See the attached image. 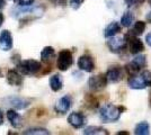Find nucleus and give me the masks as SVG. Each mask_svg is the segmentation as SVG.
Listing matches in <instances>:
<instances>
[{"instance_id":"22","label":"nucleus","mask_w":151,"mask_h":135,"mask_svg":"<svg viewBox=\"0 0 151 135\" xmlns=\"http://www.w3.org/2000/svg\"><path fill=\"white\" fill-rule=\"evenodd\" d=\"M134 23V15L131 11H125L121 18V25L123 27H130Z\"/></svg>"},{"instance_id":"31","label":"nucleus","mask_w":151,"mask_h":135,"mask_svg":"<svg viewBox=\"0 0 151 135\" xmlns=\"http://www.w3.org/2000/svg\"><path fill=\"white\" fill-rule=\"evenodd\" d=\"M145 42H147V44L151 47V32L149 33V34H147V36H145Z\"/></svg>"},{"instance_id":"25","label":"nucleus","mask_w":151,"mask_h":135,"mask_svg":"<svg viewBox=\"0 0 151 135\" xmlns=\"http://www.w3.org/2000/svg\"><path fill=\"white\" fill-rule=\"evenodd\" d=\"M23 134H25V135H29V134H32V135H47V134H50V132L45 129H38V127H36V129H27V131H25Z\"/></svg>"},{"instance_id":"8","label":"nucleus","mask_w":151,"mask_h":135,"mask_svg":"<svg viewBox=\"0 0 151 135\" xmlns=\"http://www.w3.org/2000/svg\"><path fill=\"white\" fill-rule=\"evenodd\" d=\"M78 68L85 72H93L95 70V61L90 55H81L78 59Z\"/></svg>"},{"instance_id":"29","label":"nucleus","mask_w":151,"mask_h":135,"mask_svg":"<svg viewBox=\"0 0 151 135\" xmlns=\"http://www.w3.org/2000/svg\"><path fill=\"white\" fill-rule=\"evenodd\" d=\"M83 1H85V0H69V4L72 9H76V10H77V9H79V8L81 7V5L83 4Z\"/></svg>"},{"instance_id":"5","label":"nucleus","mask_w":151,"mask_h":135,"mask_svg":"<svg viewBox=\"0 0 151 135\" xmlns=\"http://www.w3.org/2000/svg\"><path fill=\"white\" fill-rule=\"evenodd\" d=\"M126 37H120V36H113L109 37L107 41V47L112 53H121L124 51L126 47Z\"/></svg>"},{"instance_id":"35","label":"nucleus","mask_w":151,"mask_h":135,"mask_svg":"<svg viewBox=\"0 0 151 135\" xmlns=\"http://www.w3.org/2000/svg\"><path fill=\"white\" fill-rule=\"evenodd\" d=\"M130 133L129 132H125V131H123V132H119L117 133V135H129Z\"/></svg>"},{"instance_id":"3","label":"nucleus","mask_w":151,"mask_h":135,"mask_svg":"<svg viewBox=\"0 0 151 135\" xmlns=\"http://www.w3.org/2000/svg\"><path fill=\"white\" fill-rule=\"evenodd\" d=\"M73 63V56L69 50H62L59 52L57 60V66L60 71H67Z\"/></svg>"},{"instance_id":"4","label":"nucleus","mask_w":151,"mask_h":135,"mask_svg":"<svg viewBox=\"0 0 151 135\" xmlns=\"http://www.w3.org/2000/svg\"><path fill=\"white\" fill-rule=\"evenodd\" d=\"M44 13V9L42 7H35L32 9H25V10H20L19 16H20V23L27 21L29 23L32 20L37 19L40 17H42V15Z\"/></svg>"},{"instance_id":"24","label":"nucleus","mask_w":151,"mask_h":135,"mask_svg":"<svg viewBox=\"0 0 151 135\" xmlns=\"http://www.w3.org/2000/svg\"><path fill=\"white\" fill-rule=\"evenodd\" d=\"M132 62L141 70V69L147 66V56L145 55H138V56H135L133 59Z\"/></svg>"},{"instance_id":"33","label":"nucleus","mask_w":151,"mask_h":135,"mask_svg":"<svg viewBox=\"0 0 151 135\" xmlns=\"http://www.w3.org/2000/svg\"><path fill=\"white\" fill-rule=\"evenodd\" d=\"M2 123H4V113L0 109V125H2Z\"/></svg>"},{"instance_id":"11","label":"nucleus","mask_w":151,"mask_h":135,"mask_svg":"<svg viewBox=\"0 0 151 135\" xmlns=\"http://www.w3.org/2000/svg\"><path fill=\"white\" fill-rule=\"evenodd\" d=\"M5 101L7 103V105L12 106L15 109H25L26 107L29 106L31 101L28 99L25 98H19V97H9L6 98Z\"/></svg>"},{"instance_id":"23","label":"nucleus","mask_w":151,"mask_h":135,"mask_svg":"<svg viewBox=\"0 0 151 135\" xmlns=\"http://www.w3.org/2000/svg\"><path fill=\"white\" fill-rule=\"evenodd\" d=\"M145 31V21H141V20H138L134 23V26H133L132 29V35L134 36H140L142 35L143 32Z\"/></svg>"},{"instance_id":"30","label":"nucleus","mask_w":151,"mask_h":135,"mask_svg":"<svg viewBox=\"0 0 151 135\" xmlns=\"http://www.w3.org/2000/svg\"><path fill=\"white\" fill-rule=\"evenodd\" d=\"M145 0H125V2L129 6H134V5H140L142 4Z\"/></svg>"},{"instance_id":"14","label":"nucleus","mask_w":151,"mask_h":135,"mask_svg":"<svg viewBox=\"0 0 151 135\" xmlns=\"http://www.w3.org/2000/svg\"><path fill=\"white\" fill-rule=\"evenodd\" d=\"M129 47L132 54H139L145 50V45L142 43V41L139 37H135L134 35H132V37L129 39Z\"/></svg>"},{"instance_id":"6","label":"nucleus","mask_w":151,"mask_h":135,"mask_svg":"<svg viewBox=\"0 0 151 135\" xmlns=\"http://www.w3.org/2000/svg\"><path fill=\"white\" fill-rule=\"evenodd\" d=\"M107 82H108V80H107L106 74H98V76L89 78L88 86L93 91H99L106 87Z\"/></svg>"},{"instance_id":"9","label":"nucleus","mask_w":151,"mask_h":135,"mask_svg":"<svg viewBox=\"0 0 151 135\" xmlns=\"http://www.w3.org/2000/svg\"><path fill=\"white\" fill-rule=\"evenodd\" d=\"M71 105H72V100H71V97L70 96H63L61 97L59 100L57 101L55 106H54V109L59 114H67L69 109L71 108Z\"/></svg>"},{"instance_id":"1","label":"nucleus","mask_w":151,"mask_h":135,"mask_svg":"<svg viewBox=\"0 0 151 135\" xmlns=\"http://www.w3.org/2000/svg\"><path fill=\"white\" fill-rule=\"evenodd\" d=\"M125 110L122 106H115L113 104H106L99 109L101 121L104 123H114L120 119L122 113Z\"/></svg>"},{"instance_id":"27","label":"nucleus","mask_w":151,"mask_h":135,"mask_svg":"<svg viewBox=\"0 0 151 135\" xmlns=\"http://www.w3.org/2000/svg\"><path fill=\"white\" fill-rule=\"evenodd\" d=\"M141 76H142V78H143V80H145L147 87H151V71L145 70L143 72H142Z\"/></svg>"},{"instance_id":"28","label":"nucleus","mask_w":151,"mask_h":135,"mask_svg":"<svg viewBox=\"0 0 151 135\" xmlns=\"http://www.w3.org/2000/svg\"><path fill=\"white\" fill-rule=\"evenodd\" d=\"M14 1L19 7H29L34 4L35 0H14Z\"/></svg>"},{"instance_id":"37","label":"nucleus","mask_w":151,"mask_h":135,"mask_svg":"<svg viewBox=\"0 0 151 135\" xmlns=\"http://www.w3.org/2000/svg\"><path fill=\"white\" fill-rule=\"evenodd\" d=\"M149 105H150L151 107V92H150V97H149Z\"/></svg>"},{"instance_id":"15","label":"nucleus","mask_w":151,"mask_h":135,"mask_svg":"<svg viewBox=\"0 0 151 135\" xmlns=\"http://www.w3.org/2000/svg\"><path fill=\"white\" fill-rule=\"evenodd\" d=\"M7 118H8V121L10 122V124L13 125V127H15V129H19V127L23 126V118L20 117V115L16 110H8L7 111Z\"/></svg>"},{"instance_id":"10","label":"nucleus","mask_w":151,"mask_h":135,"mask_svg":"<svg viewBox=\"0 0 151 135\" xmlns=\"http://www.w3.org/2000/svg\"><path fill=\"white\" fill-rule=\"evenodd\" d=\"M68 123L73 129H81L82 126L86 124V117L82 113L73 111L68 116Z\"/></svg>"},{"instance_id":"18","label":"nucleus","mask_w":151,"mask_h":135,"mask_svg":"<svg viewBox=\"0 0 151 135\" xmlns=\"http://www.w3.org/2000/svg\"><path fill=\"white\" fill-rule=\"evenodd\" d=\"M50 87L52 91H54V92H58V91H60L62 89L63 81L60 74H53L50 78Z\"/></svg>"},{"instance_id":"20","label":"nucleus","mask_w":151,"mask_h":135,"mask_svg":"<svg viewBox=\"0 0 151 135\" xmlns=\"http://www.w3.org/2000/svg\"><path fill=\"white\" fill-rule=\"evenodd\" d=\"M83 134L85 135H108L109 133L107 132V129L99 127V126H88L83 129Z\"/></svg>"},{"instance_id":"12","label":"nucleus","mask_w":151,"mask_h":135,"mask_svg":"<svg viewBox=\"0 0 151 135\" xmlns=\"http://www.w3.org/2000/svg\"><path fill=\"white\" fill-rule=\"evenodd\" d=\"M106 77L108 82L116 84L122 80L123 78V70L121 66H111L106 72Z\"/></svg>"},{"instance_id":"16","label":"nucleus","mask_w":151,"mask_h":135,"mask_svg":"<svg viewBox=\"0 0 151 135\" xmlns=\"http://www.w3.org/2000/svg\"><path fill=\"white\" fill-rule=\"evenodd\" d=\"M127 84H129V87H130L131 89H135V90L145 89V87H147V84H145L142 76H141V77L131 76V77L129 78V80H127Z\"/></svg>"},{"instance_id":"21","label":"nucleus","mask_w":151,"mask_h":135,"mask_svg":"<svg viewBox=\"0 0 151 135\" xmlns=\"http://www.w3.org/2000/svg\"><path fill=\"white\" fill-rule=\"evenodd\" d=\"M134 134L137 135H149L150 134V126L148 122H140L137 124L134 129Z\"/></svg>"},{"instance_id":"17","label":"nucleus","mask_w":151,"mask_h":135,"mask_svg":"<svg viewBox=\"0 0 151 135\" xmlns=\"http://www.w3.org/2000/svg\"><path fill=\"white\" fill-rule=\"evenodd\" d=\"M121 32V25L116 21H113L111 24H108L106 26V28L104 29V36L109 39V37H113L115 36L117 33Z\"/></svg>"},{"instance_id":"19","label":"nucleus","mask_w":151,"mask_h":135,"mask_svg":"<svg viewBox=\"0 0 151 135\" xmlns=\"http://www.w3.org/2000/svg\"><path fill=\"white\" fill-rule=\"evenodd\" d=\"M55 56V51L52 46H45L41 52V60L43 62H50Z\"/></svg>"},{"instance_id":"32","label":"nucleus","mask_w":151,"mask_h":135,"mask_svg":"<svg viewBox=\"0 0 151 135\" xmlns=\"http://www.w3.org/2000/svg\"><path fill=\"white\" fill-rule=\"evenodd\" d=\"M4 20H5V17H4V14L0 11V27L4 24Z\"/></svg>"},{"instance_id":"36","label":"nucleus","mask_w":151,"mask_h":135,"mask_svg":"<svg viewBox=\"0 0 151 135\" xmlns=\"http://www.w3.org/2000/svg\"><path fill=\"white\" fill-rule=\"evenodd\" d=\"M147 19H148L151 23V11L149 14H148V15H147Z\"/></svg>"},{"instance_id":"13","label":"nucleus","mask_w":151,"mask_h":135,"mask_svg":"<svg viewBox=\"0 0 151 135\" xmlns=\"http://www.w3.org/2000/svg\"><path fill=\"white\" fill-rule=\"evenodd\" d=\"M7 82L10 84V86H16L19 87L23 84V74L19 72L18 70H9L7 72Z\"/></svg>"},{"instance_id":"26","label":"nucleus","mask_w":151,"mask_h":135,"mask_svg":"<svg viewBox=\"0 0 151 135\" xmlns=\"http://www.w3.org/2000/svg\"><path fill=\"white\" fill-rule=\"evenodd\" d=\"M125 71L127 72V74L131 77V76H135L139 71H140V69L133 62H130V63H127L125 65Z\"/></svg>"},{"instance_id":"2","label":"nucleus","mask_w":151,"mask_h":135,"mask_svg":"<svg viewBox=\"0 0 151 135\" xmlns=\"http://www.w3.org/2000/svg\"><path fill=\"white\" fill-rule=\"evenodd\" d=\"M17 70L23 74V76H35L42 69V64L40 61L36 60H20L17 62Z\"/></svg>"},{"instance_id":"7","label":"nucleus","mask_w":151,"mask_h":135,"mask_svg":"<svg viewBox=\"0 0 151 135\" xmlns=\"http://www.w3.org/2000/svg\"><path fill=\"white\" fill-rule=\"evenodd\" d=\"M13 35L8 29H4L0 33V50L8 52L13 49Z\"/></svg>"},{"instance_id":"34","label":"nucleus","mask_w":151,"mask_h":135,"mask_svg":"<svg viewBox=\"0 0 151 135\" xmlns=\"http://www.w3.org/2000/svg\"><path fill=\"white\" fill-rule=\"evenodd\" d=\"M6 6V0H0V9H2Z\"/></svg>"}]
</instances>
